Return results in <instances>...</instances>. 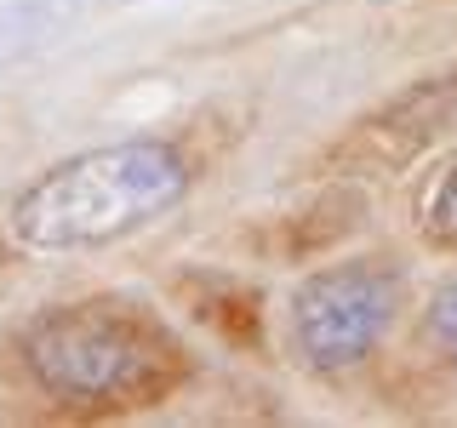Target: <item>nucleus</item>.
Listing matches in <instances>:
<instances>
[{"label":"nucleus","instance_id":"nucleus-1","mask_svg":"<svg viewBox=\"0 0 457 428\" xmlns=\"http://www.w3.org/2000/svg\"><path fill=\"white\" fill-rule=\"evenodd\" d=\"M183 189V171L166 149H109L97 160L69 166L63 177L40 183L18 206V235L35 246H80V240H109L132 223H149L171 194Z\"/></svg>","mask_w":457,"mask_h":428},{"label":"nucleus","instance_id":"nucleus-2","mask_svg":"<svg viewBox=\"0 0 457 428\" xmlns=\"http://www.w3.org/2000/svg\"><path fill=\"white\" fill-rule=\"evenodd\" d=\"M23 354L35 366L40 389H63L75 406L109 399L114 389L132 394V406H154L178 383V349L143 320H114V314H57L40 320L23 337Z\"/></svg>","mask_w":457,"mask_h":428},{"label":"nucleus","instance_id":"nucleus-3","mask_svg":"<svg viewBox=\"0 0 457 428\" xmlns=\"http://www.w3.org/2000/svg\"><path fill=\"white\" fill-rule=\"evenodd\" d=\"M452 132H457V69L428 75L418 86H406L400 97H389V103H378L371 114H361L314 160V171L320 177H383V171H400L406 160L428 154Z\"/></svg>","mask_w":457,"mask_h":428},{"label":"nucleus","instance_id":"nucleus-4","mask_svg":"<svg viewBox=\"0 0 457 428\" xmlns=\"http://www.w3.org/2000/svg\"><path fill=\"white\" fill-rule=\"evenodd\" d=\"M389 280L371 268H337V275L314 280L297 297V342L309 349V360L343 366L361 360L378 342V332L389 325Z\"/></svg>","mask_w":457,"mask_h":428},{"label":"nucleus","instance_id":"nucleus-5","mask_svg":"<svg viewBox=\"0 0 457 428\" xmlns=\"http://www.w3.org/2000/svg\"><path fill=\"white\" fill-rule=\"evenodd\" d=\"M435 235L457 246V171L446 177V189H440V200H435Z\"/></svg>","mask_w":457,"mask_h":428},{"label":"nucleus","instance_id":"nucleus-6","mask_svg":"<svg viewBox=\"0 0 457 428\" xmlns=\"http://www.w3.org/2000/svg\"><path fill=\"white\" fill-rule=\"evenodd\" d=\"M435 320H440V337H446V342H452V349H457V285H452V292H446V297H440V309H435Z\"/></svg>","mask_w":457,"mask_h":428}]
</instances>
